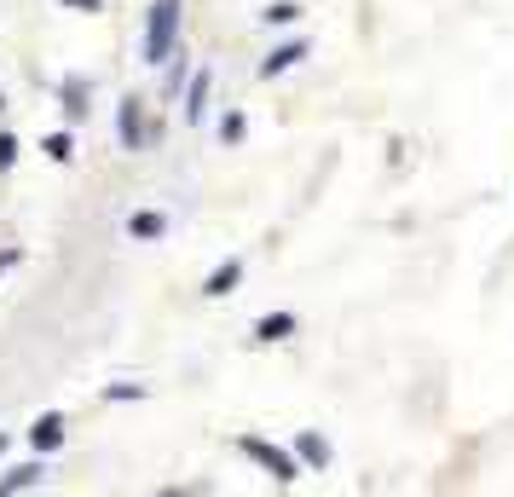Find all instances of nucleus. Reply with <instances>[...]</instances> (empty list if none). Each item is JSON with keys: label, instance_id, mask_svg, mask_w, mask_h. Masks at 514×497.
<instances>
[{"label": "nucleus", "instance_id": "obj_1", "mask_svg": "<svg viewBox=\"0 0 514 497\" xmlns=\"http://www.w3.org/2000/svg\"><path fill=\"white\" fill-rule=\"evenodd\" d=\"M243 451H249V457H254V463H266V468H272V475H278V480H295V475H301V468H295V463H289V457H284V451H278V445H266V440H243Z\"/></svg>", "mask_w": 514, "mask_h": 497}, {"label": "nucleus", "instance_id": "obj_2", "mask_svg": "<svg viewBox=\"0 0 514 497\" xmlns=\"http://www.w3.org/2000/svg\"><path fill=\"white\" fill-rule=\"evenodd\" d=\"M289 330H295V319H289V312H272V319H261V342H284Z\"/></svg>", "mask_w": 514, "mask_h": 497}, {"label": "nucleus", "instance_id": "obj_3", "mask_svg": "<svg viewBox=\"0 0 514 497\" xmlns=\"http://www.w3.org/2000/svg\"><path fill=\"white\" fill-rule=\"evenodd\" d=\"M237 277H243V266H237V261H226V266H220L214 277H208V295H226V289L237 284Z\"/></svg>", "mask_w": 514, "mask_h": 497}, {"label": "nucleus", "instance_id": "obj_4", "mask_svg": "<svg viewBox=\"0 0 514 497\" xmlns=\"http://www.w3.org/2000/svg\"><path fill=\"white\" fill-rule=\"evenodd\" d=\"M58 434H64V422H58V417H41V422H35V445H58Z\"/></svg>", "mask_w": 514, "mask_h": 497}, {"label": "nucleus", "instance_id": "obj_5", "mask_svg": "<svg viewBox=\"0 0 514 497\" xmlns=\"http://www.w3.org/2000/svg\"><path fill=\"white\" fill-rule=\"evenodd\" d=\"M301 457H307V463H324V457H329V445L318 440V434H307V440H301Z\"/></svg>", "mask_w": 514, "mask_h": 497}, {"label": "nucleus", "instance_id": "obj_6", "mask_svg": "<svg viewBox=\"0 0 514 497\" xmlns=\"http://www.w3.org/2000/svg\"><path fill=\"white\" fill-rule=\"evenodd\" d=\"M295 58H301V46H284V53H278L272 64H266V76H272V70H284V64H295Z\"/></svg>", "mask_w": 514, "mask_h": 497}, {"label": "nucleus", "instance_id": "obj_7", "mask_svg": "<svg viewBox=\"0 0 514 497\" xmlns=\"http://www.w3.org/2000/svg\"><path fill=\"white\" fill-rule=\"evenodd\" d=\"M133 232L151 237V232H162V220H156V214H139V220H133Z\"/></svg>", "mask_w": 514, "mask_h": 497}]
</instances>
